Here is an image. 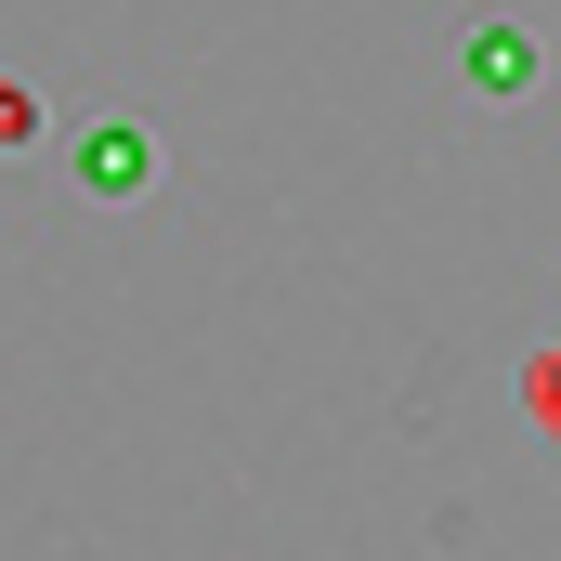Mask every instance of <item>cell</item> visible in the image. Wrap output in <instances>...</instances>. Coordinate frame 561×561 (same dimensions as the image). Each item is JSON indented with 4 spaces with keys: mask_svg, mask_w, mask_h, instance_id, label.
<instances>
[{
    "mask_svg": "<svg viewBox=\"0 0 561 561\" xmlns=\"http://www.w3.org/2000/svg\"><path fill=\"white\" fill-rule=\"evenodd\" d=\"M457 79H470V92H536L549 53H536V26H496V13H483V26L457 39Z\"/></svg>",
    "mask_w": 561,
    "mask_h": 561,
    "instance_id": "cell-1",
    "label": "cell"
},
{
    "mask_svg": "<svg viewBox=\"0 0 561 561\" xmlns=\"http://www.w3.org/2000/svg\"><path fill=\"white\" fill-rule=\"evenodd\" d=\"M66 170H79L92 196H144V183H157V144H144L131 118H105V131H79V157H66Z\"/></svg>",
    "mask_w": 561,
    "mask_h": 561,
    "instance_id": "cell-2",
    "label": "cell"
},
{
    "mask_svg": "<svg viewBox=\"0 0 561 561\" xmlns=\"http://www.w3.org/2000/svg\"><path fill=\"white\" fill-rule=\"evenodd\" d=\"M523 431L561 457V340H536V353H523Z\"/></svg>",
    "mask_w": 561,
    "mask_h": 561,
    "instance_id": "cell-3",
    "label": "cell"
}]
</instances>
